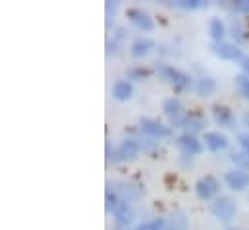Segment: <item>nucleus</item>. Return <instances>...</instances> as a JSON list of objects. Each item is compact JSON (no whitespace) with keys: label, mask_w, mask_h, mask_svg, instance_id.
<instances>
[{"label":"nucleus","mask_w":249,"mask_h":230,"mask_svg":"<svg viewBox=\"0 0 249 230\" xmlns=\"http://www.w3.org/2000/svg\"><path fill=\"white\" fill-rule=\"evenodd\" d=\"M157 74L162 79H166L170 85H174L176 89H187V87H191V77L187 76L186 72H182V70H178V68H174L170 64L159 62L157 64Z\"/></svg>","instance_id":"obj_1"},{"label":"nucleus","mask_w":249,"mask_h":230,"mask_svg":"<svg viewBox=\"0 0 249 230\" xmlns=\"http://www.w3.org/2000/svg\"><path fill=\"white\" fill-rule=\"evenodd\" d=\"M211 213H213L218 221L228 223V221H232V217L236 215V203H234L232 197L220 195V197H216V199L211 203Z\"/></svg>","instance_id":"obj_2"},{"label":"nucleus","mask_w":249,"mask_h":230,"mask_svg":"<svg viewBox=\"0 0 249 230\" xmlns=\"http://www.w3.org/2000/svg\"><path fill=\"white\" fill-rule=\"evenodd\" d=\"M139 128L147 135H151L155 139H164V137L172 135V128L170 126H164V124H160L159 120H153V118H141L139 120Z\"/></svg>","instance_id":"obj_3"},{"label":"nucleus","mask_w":249,"mask_h":230,"mask_svg":"<svg viewBox=\"0 0 249 230\" xmlns=\"http://www.w3.org/2000/svg\"><path fill=\"white\" fill-rule=\"evenodd\" d=\"M220 192V184L214 176H203L197 184H195V193L201 197V199H213L216 197Z\"/></svg>","instance_id":"obj_4"},{"label":"nucleus","mask_w":249,"mask_h":230,"mask_svg":"<svg viewBox=\"0 0 249 230\" xmlns=\"http://www.w3.org/2000/svg\"><path fill=\"white\" fill-rule=\"evenodd\" d=\"M127 19H129L137 29H141V31H153V29H155L153 18H151L147 12L139 10V8H129V10H127Z\"/></svg>","instance_id":"obj_5"},{"label":"nucleus","mask_w":249,"mask_h":230,"mask_svg":"<svg viewBox=\"0 0 249 230\" xmlns=\"http://www.w3.org/2000/svg\"><path fill=\"white\" fill-rule=\"evenodd\" d=\"M162 111H164V115L170 118V122L178 128V124L182 122V118L187 115L186 111H184V105H182V101L180 99H166L164 103H162Z\"/></svg>","instance_id":"obj_6"},{"label":"nucleus","mask_w":249,"mask_h":230,"mask_svg":"<svg viewBox=\"0 0 249 230\" xmlns=\"http://www.w3.org/2000/svg\"><path fill=\"white\" fill-rule=\"evenodd\" d=\"M214 53H216V57L224 58V60H242V58L246 57L244 53H242V49L236 45V43H228V41H222V43H216L214 47Z\"/></svg>","instance_id":"obj_7"},{"label":"nucleus","mask_w":249,"mask_h":230,"mask_svg":"<svg viewBox=\"0 0 249 230\" xmlns=\"http://www.w3.org/2000/svg\"><path fill=\"white\" fill-rule=\"evenodd\" d=\"M176 145H178L186 155H189V157H193V155H201V151H203L201 141H199L195 135H191V134H184V135L176 137Z\"/></svg>","instance_id":"obj_8"},{"label":"nucleus","mask_w":249,"mask_h":230,"mask_svg":"<svg viewBox=\"0 0 249 230\" xmlns=\"http://www.w3.org/2000/svg\"><path fill=\"white\" fill-rule=\"evenodd\" d=\"M224 182L232 190H244L249 186V174L244 169H234L224 174Z\"/></svg>","instance_id":"obj_9"},{"label":"nucleus","mask_w":249,"mask_h":230,"mask_svg":"<svg viewBox=\"0 0 249 230\" xmlns=\"http://www.w3.org/2000/svg\"><path fill=\"white\" fill-rule=\"evenodd\" d=\"M213 118L222 128H230V130L236 128V116H234V113L226 105H214L213 107Z\"/></svg>","instance_id":"obj_10"},{"label":"nucleus","mask_w":249,"mask_h":230,"mask_svg":"<svg viewBox=\"0 0 249 230\" xmlns=\"http://www.w3.org/2000/svg\"><path fill=\"white\" fill-rule=\"evenodd\" d=\"M205 145L211 151H222L228 147V137L220 132H207L205 134Z\"/></svg>","instance_id":"obj_11"},{"label":"nucleus","mask_w":249,"mask_h":230,"mask_svg":"<svg viewBox=\"0 0 249 230\" xmlns=\"http://www.w3.org/2000/svg\"><path fill=\"white\" fill-rule=\"evenodd\" d=\"M114 217H116V223H118L120 227H127V225L133 223L135 213H133V209H131V205H129L127 201H120L118 207L114 209Z\"/></svg>","instance_id":"obj_12"},{"label":"nucleus","mask_w":249,"mask_h":230,"mask_svg":"<svg viewBox=\"0 0 249 230\" xmlns=\"http://www.w3.org/2000/svg\"><path fill=\"white\" fill-rule=\"evenodd\" d=\"M116 151H118V161H133L139 153V143L135 139H124Z\"/></svg>","instance_id":"obj_13"},{"label":"nucleus","mask_w":249,"mask_h":230,"mask_svg":"<svg viewBox=\"0 0 249 230\" xmlns=\"http://www.w3.org/2000/svg\"><path fill=\"white\" fill-rule=\"evenodd\" d=\"M108 190H112L116 195L118 193H122L125 199H137L139 195H141V190H137L135 186H131V184H125V182H114V184H108Z\"/></svg>","instance_id":"obj_14"},{"label":"nucleus","mask_w":249,"mask_h":230,"mask_svg":"<svg viewBox=\"0 0 249 230\" xmlns=\"http://www.w3.org/2000/svg\"><path fill=\"white\" fill-rule=\"evenodd\" d=\"M178 128H184L186 130V134H195V132H199L201 128H203V118L201 115H195V113H187L184 118H182V122L178 124Z\"/></svg>","instance_id":"obj_15"},{"label":"nucleus","mask_w":249,"mask_h":230,"mask_svg":"<svg viewBox=\"0 0 249 230\" xmlns=\"http://www.w3.org/2000/svg\"><path fill=\"white\" fill-rule=\"evenodd\" d=\"M131 95H133V85L127 79H118L112 85V97L116 101H127V99H131Z\"/></svg>","instance_id":"obj_16"},{"label":"nucleus","mask_w":249,"mask_h":230,"mask_svg":"<svg viewBox=\"0 0 249 230\" xmlns=\"http://www.w3.org/2000/svg\"><path fill=\"white\" fill-rule=\"evenodd\" d=\"M193 89H195V93L199 97H211L216 91V81L213 77H201V79H197L193 83Z\"/></svg>","instance_id":"obj_17"},{"label":"nucleus","mask_w":249,"mask_h":230,"mask_svg":"<svg viewBox=\"0 0 249 230\" xmlns=\"http://www.w3.org/2000/svg\"><path fill=\"white\" fill-rule=\"evenodd\" d=\"M153 49H155V43H153L151 39H147V37L135 39V41L131 43V55H133L135 58L147 57V55H149Z\"/></svg>","instance_id":"obj_18"},{"label":"nucleus","mask_w":249,"mask_h":230,"mask_svg":"<svg viewBox=\"0 0 249 230\" xmlns=\"http://www.w3.org/2000/svg\"><path fill=\"white\" fill-rule=\"evenodd\" d=\"M209 35H211V39H213L214 43H222V41H224V35H226V25H224V21L218 19V18H213V19L209 21Z\"/></svg>","instance_id":"obj_19"},{"label":"nucleus","mask_w":249,"mask_h":230,"mask_svg":"<svg viewBox=\"0 0 249 230\" xmlns=\"http://www.w3.org/2000/svg\"><path fill=\"white\" fill-rule=\"evenodd\" d=\"M166 230H187V219L182 211L172 213V217L166 221Z\"/></svg>","instance_id":"obj_20"},{"label":"nucleus","mask_w":249,"mask_h":230,"mask_svg":"<svg viewBox=\"0 0 249 230\" xmlns=\"http://www.w3.org/2000/svg\"><path fill=\"white\" fill-rule=\"evenodd\" d=\"M234 81H236V87H238L240 95L249 101V76L248 74H238V76L234 77Z\"/></svg>","instance_id":"obj_21"},{"label":"nucleus","mask_w":249,"mask_h":230,"mask_svg":"<svg viewBox=\"0 0 249 230\" xmlns=\"http://www.w3.org/2000/svg\"><path fill=\"white\" fill-rule=\"evenodd\" d=\"M135 230H166V221L164 219H153L147 223H141L139 227H135Z\"/></svg>","instance_id":"obj_22"},{"label":"nucleus","mask_w":249,"mask_h":230,"mask_svg":"<svg viewBox=\"0 0 249 230\" xmlns=\"http://www.w3.org/2000/svg\"><path fill=\"white\" fill-rule=\"evenodd\" d=\"M149 70H145V68H129L127 70V79H135V81H139V79H143V77H149Z\"/></svg>","instance_id":"obj_23"},{"label":"nucleus","mask_w":249,"mask_h":230,"mask_svg":"<svg viewBox=\"0 0 249 230\" xmlns=\"http://www.w3.org/2000/svg\"><path fill=\"white\" fill-rule=\"evenodd\" d=\"M207 2L203 0H178L176 6L178 8H184V10H197V8H203Z\"/></svg>","instance_id":"obj_24"},{"label":"nucleus","mask_w":249,"mask_h":230,"mask_svg":"<svg viewBox=\"0 0 249 230\" xmlns=\"http://www.w3.org/2000/svg\"><path fill=\"white\" fill-rule=\"evenodd\" d=\"M118 203H120L118 195H116L112 190H108V192H107V211H108V213H114V209L118 207Z\"/></svg>","instance_id":"obj_25"},{"label":"nucleus","mask_w":249,"mask_h":230,"mask_svg":"<svg viewBox=\"0 0 249 230\" xmlns=\"http://www.w3.org/2000/svg\"><path fill=\"white\" fill-rule=\"evenodd\" d=\"M232 161L234 163H238V165H242V167H248L249 169V157L246 153H234L232 155Z\"/></svg>","instance_id":"obj_26"},{"label":"nucleus","mask_w":249,"mask_h":230,"mask_svg":"<svg viewBox=\"0 0 249 230\" xmlns=\"http://www.w3.org/2000/svg\"><path fill=\"white\" fill-rule=\"evenodd\" d=\"M234 10L240 12V14H249V0H236Z\"/></svg>","instance_id":"obj_27"},{"label":"nucleus","mask_w":249,"mask_h":230,"mask_svg":"<svg viewBox=\"0 0 249 230\" xmlns=\"http://www.w3.org/2000/svg\"><path fill=\"white\" fill-rule=\"evenodd\" d=\"M240 145H242L244 153L249 157V134H242V135H240Z\"/></svg>","instance_id":"obj_28"},{"label":"nucleus","mask_w":249,"mask_h":230,"mask_svg":"<svg viewBox=\"0 0 249 230\" xmlns=\"http://www.w3.org/2000/svg\"><path fill=\"white\" fill-rule=\"evenodd\" d=\"M105 8H107V16H110V12L114 14V10L118 8V2H114V0H108V2L105 4Z\"/></svg>","instance_id":"obj_29"},{"label":"nucleus","mask_w":249,"mask_h":230,"mask_svg":"<svg viewBox=\"0 0 249 230\" xmlns=\"http://www.w3.org/2000/svg\"><path fill=\"white\" fill-rule=\"evenodd\" d=\"M240 66H242L244 74H248V76H249V57H248V55H246V57L240 60Z\"/></svg>","instance_id":"obj_30"},{"label":"nucleus","mask_w":249,"mask_h":230,"mask_svg":"<svg viewBox=\"0 0 249 230\" xmlns=\"http://www.w3.org/2000/svg\"><path fill=\"white\" fill-rule=\"evenodd\" d=\"M116 47H118V43H108V45H107V53H108V55H110V53H116V51H118Z\"/></svg>","instance_id":"obj_31"},{"label":"nucleus","mask_w":249,"mask_h":230,"mask_svg":"<svg viewBox=\"0 0 249 230\" xmlns=\"http://www.w3.org/2000/svg\"><path fill=\"white\" fill-rule=\"evenodd\" d=\"M244 126H248V128H249V113H246V115H244Z\"/></svg>","instance_id":"obj_32"},{"label":"nucleus","mask_w":249,"mask_h":230,"mask_svg":"<svg viewBox=\"0 0 249 230\" xmlns=\"http://www.w3.org/2000/svg\"><path fill=\"white\" fill-rule=\"evenodd\" d=\"M228 230H236V229H228Z\"/></svg>","instance_id":"obj_33"}]
</instances>
